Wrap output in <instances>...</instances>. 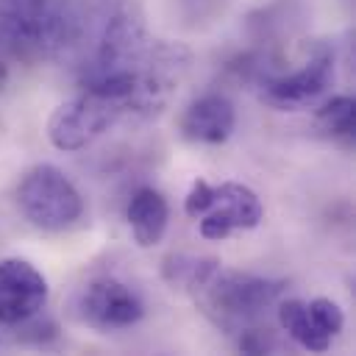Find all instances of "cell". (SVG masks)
Instances as JSON below:
<instances>
[{
	"label": "cell",
	"instance_id": "cell-3",
	"mask_svg": "<svg viewBox=\"0 0 356 356\" xmlns=\"http://www.w3.org/2000/svg\"><path fill=\"white\" fill-rule=\"evenodd\" d=\"M284 292V281L239 273V270H222V264L214 270V275L203 284V289L195 295L203 314L222 331H242L253 325Z\"/></svg>",
	"mask_w": 356,
	"mask_h": 356
},
{
	"label": "cell",
	"instance_id": "cell-12",
	"mask_svg": "<svg viewBox=\"0 0 356 356\" xmlns=\"http://www.w3.org/2000/svg\"><path fill=\"white\" fill-rule=\"evenodd\" d=\"M278 323L303 350L325 353L331 348V337L317 325V320L309 312V303H303L298 298H289V300L278 303Z\"/></svg>",
	"mask_w": 356,
	"mask_h": 356
},
{
	"label": "cell",
	"instance_id": "cell-14",
	"mask_svg": "<svg viewBox=\"0 0 356 356\" xmlns=\"http://www.w3.org/2000/svg\"><path fill=\"white\" fill-rule=\"evenodd\" d=\"M314 122L317 128L331 136V139H353L356 131V108H353V97L348 95H337L331 100H325L317 111H314Z\"/></svg>",
	"mask_w": 356,
	"mask_h": 356
},
{
	"label": "cell",
	"instance_id": "cell-15",
	"mask_svg": "<svg viewBox=\"0 0 356 356\" xmlns=\"http://www.w3.org/2000/svg\"><path fill=\"white\" fill-rule=\"evenodd\" d=\"M309 312H312V317L317 320V325H320L331 339L345 328V314H342L339 303L331 300V298H314V300H309Z\"/></svg>",
	"mask_w": 356,
	"mask_h": 356
},
{
	"label": "cell",
	"instance_id": "cell-6",
	"mask_svg": "<svg viewBox=\"0 0 356 356\" xmlns=\"http://www.w3.org/2000/svg\"><path fill=\"white\" fill-rule=\"evenodd\" d=\"M334 72V50L328 44H314V50L298 70L259 75V97L278 111L309 108L331 89Z\"/></svg>",
	"mask_w": 356,
	"mask_h": 356
},
{
	"label": "cell",
	"instance_id": "cell-1",
	"mask_svg": "<svg viewBox=\"0 0 356 356\" xmlns=\"http://www.w3.org/2000/svg\"><path fill=\"white\" fill-rule=\"evenodd\" d=\"M145 14L136 0H81L72 56L81 86L131 70L147 50Z\"/></svg>",
	"mask_w": 356,
	"mask_h": 356
},
{
	"label": "cell",
	"instance_id": "cell-4",
	"mask_svg": "<svg viewBox=\"0 0 356 356\" xmlns=\"http://www.w3.org/2000/svg\"><path fill=\"white\" fill-rule=\"evenodd\" d=\"M17 206L39 231H67L83 217L78 186L56 164H33L17 184Z\"/></svg>",
	"mask_w": 356,
	"mask_h": 356
},
{
	"label": "cell",
	"instance_id": "cell-19",
	"mask_svg": "<svg viewBox=\"0 0 356 356\" xmlns=\"http://www.w3.org/2000/svg\"><path fill=\"white\" fill-rule=\"evenodd\" d=\"M8 83V67L0 61V92H3V86Z\"/></svg>",
	"mask_w": 356,
	"mask_h": 356
},
{
	"label": "cell",
	"instance_id": "cell-9",
	"mask_svg": "<svg viewBox=\"0 0 356 356\" xmlns=\"http://www.w3.org/2000/svg\"><path fill=\"white\" fill-rule=\"evenodd\" d=\"M264 206L259 195L236 181L214 186V200L206 214H200V236L209 242H222L234 231H250L261 222Z\"/></svg>",
	"mask_w": 356,
	"mask_h": 356
},
{
	"label": "cell",
	"instance_id": "cell-17",
	"mask_svg": "<svg viewBox=\"0 0 356 356\" xmlns=\"http://www.w3.org/2000/svg\"><path fill=\"white\" fill-rule=\"evenodd\" d=\"M275 348H278V342L270 337L267 328L261 331V328L248 325L239 334V350H245V353H273Z\"/></svg>",
	"mask_w": 356,
	"mask_h": 356
},
{
	"label": "cell",
	"instance_id": "cell-7",
	"mask_svg": "<svg viewBox=\"0 0 356 356\" xmlns=\"http://www.w3.org/2000/svg\"><path fill=\"white\" fill-rule=\"evenodd\" d=\"M72 314L95 331H122L145 317V300L128 281L95 275L75 292Z\"/></svg>",
	"mask_w": 356,
	"mask_h": 356
},
{
	"label": "cell",
	"instance_id": "cell-11",
	"mask_svg": "<svg viewBox=\"0 0 356 356\" xmlns=\"http://www.w3.org/2000/svg\"><path fill=\"white\" fill-rule=\"evenodd\" d=\"M131 236L139 248H153L164 239L170 225V203L167 197L153 186H139L125 209Z\"/></svg>",
	"mask_w": 356,
	"mask_h": 356
},
{
	"label": "cell",
	"instance_id": "cell-13",
	"mask_svg": "<svg viewBox=\"0 0 356 356\" xmlns=\"http://www.w3.org/2000/svg\"><path fill=\"white\" fill-rule=\"evenodd\" d=\"M220 267L217 259L211 256H195V253H172L164 259L161 264V278L178 289V292H189L197 295L203 289V284L214 275V270Z\"/></svg>",
	"mask_w": 356,
	"mask_h": 356
},
{
	"label": "cell",
	"instance_id": "cell-5",
	"mask_svg": "<svg viewBox=\"0 0 356 356\" xmlns=\"http://www.w3.org/2000/svg\"><path fill=\"white\" fill-rule=\"evenodd\" d=\"M120 120H125V111L117 100L92 89H81L75 97L53 108L47 117V139L56 150L75 153L100 139Z\"/></svg>",
	"mask_w": 356,
	"mask_h": 356
},
{
	"label": "cell",
	"instance_id": "cell-16",
	"mask_svg": "<svg viewBox=\"0 0 356 356\" xmlns=\"http://www.w3.org/2000/svg\"><path fill=\"white\" fill-rule=\"evenodd\" d=\"M211 200H214V186L206 178H195L186 197H184V211L189 217H200L211 209Z\"/></svg>",
	"mask_w": 356,
	"mask_h": 356
},
{
	"label": "cell",
	"instance_id": "cell-2",
	"mask_svg": "<svg viewBox=\"0 0 356 356\" xmlns=\"http://www.w3.org/2000/svg\"><path fill=\"white\" fill-rule=\"evenodd\" d=\"M78 22L75 0H0V47L25 61L70 56Z\"/></svg>",
	"mask_w": 356,
	"mask_h": 356
},
{
	"label": "cell",
	"instance_id": "cell-10",
	"mask_svg": "<svg viewBox=\"0 0 356 356\" xmlns=\"http://www.w3.org/2000/svg\"><path fill=\"white\" fill-rule=\"evenodd\" d=\"M236 128V108L220 92H206L181 114V136L197 145H222Z\"/></svg>",
	"mask_w": 356,
	"mask_h": 356
},
{
	"label": "cell",
	"instance_id": "cell-18",
	"mask_svg": "<svg viewBox=\"0 0 356 356\" xmlns=\"http://www.w3.org/2000/svg\"><path fill=\"white\" fill-rule=\"evenodd\" d=\"M217 3H220V0H184V6H189V8H192V17H203V14L214 11V8H217Z\"/></svg>",
	"mask_w": 356,
	"mask_h": 356
},
{
	"label": "cell",
	"instance_id": "cell-8",
	"mask_svg": "<svg viewBox=\"0 0 356 356\" xmlns=\"http://www.w3.org/2000/svg\"><path fill=\"white\" fill-rule=\"evenodd\" d=\"M47 278L44 273L19 256L0 259V323L22 325L33 320L47 306Z\"/></svg>",
	"mask_w": 356,
	"mask_h": 356
}]
</instances>
